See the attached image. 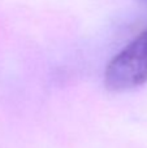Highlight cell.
Here are the masks:
<instances>
[{
	"label": "cell",
	"mask_w": 147,
	"mask_h": 148,
	"mask_svg": "<svg viewBox=\"0 0 147 148\" xmlns=\"http://www.w3.org/2000/svg\"><path fill=\"white\" fill-rule=\"evenodd\" d=\"M147 83V30L141 33L109 61L104 84L111 91H125Z\"/></svg>",
	"instance_id": "obj_1"
}]
</instances>
